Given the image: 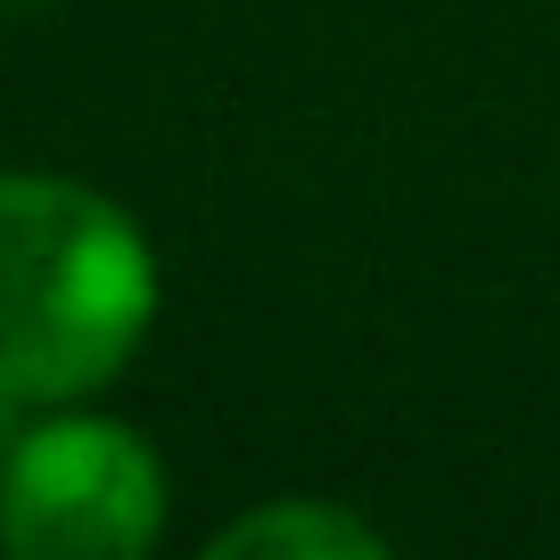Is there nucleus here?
I'll return each instance as SVG.
<instances>
[{"mask_svg": "<svg viewBox=\"0 0 560 560\" xmlns=\"http://www.w3.org/2000/svg\"><path fill=\"white\" fill-rule=\"evenodd\" d=\"M158 256L107 190L0 174V396L91 404L158 330Z\"/></svg>", "mask_w": 560, "mask_h": 560, "instance_id": "nucleus-1", "label": "nucleus"}, {"mask_svg": "<svg viewBox=\"0 0 560 560\" xmlns=\"http://www.w3.org/2000/svg\"><path fill=\"white\" fill-rule=\"evenodd\" d=\"M165 536V462L124 420L50 404L0 462V552L18 560H140Z\"/></svg>", "mask_w": 560, "mask_h": 560, "instance_id": "nucleus-2", "label": "nucleus"}, {"mask_svg": "<svg viewBox=\"0 0 560 560\" xmlns=\"http://www.w3.org/2000/svg\"><path fill=\"white\" fill-rule=\"evenodd\" d=\"M214 560H387V536L354 520L347 503H314V494H280V503L240 511L214 527Z\"/></svg>", "mask_w": 560, "mask_h": 560, "instance_id": "nucleus-3", "label": "nucleus"}, {"mask_svg": "<svg viewBox=\"0 0 560 560\" xmlns=\"http://www.w3.org/2000/svg\"><path fill=\"white\" fill-rule=\"evenodd\" d=\"M18 429H25V404H18V396H0V462H9V445H18Z\"/></svg>", "mask_w": 560, "mask_h": 560, "instance_id": "nucleus-4", "label": "nucleus"}, {"mask_svg": "<svg viewBox=\"0 0 560 560\" xmlns=\"http://www.w3.org/2000/svg\"><path fill=\"white\" fill-rule=\"evenodd\" d=\"M0 9H42V0H0Z\"/></svg>", "mask_w": 560, "mask_h": 560, "instance_id": "nucleus-5", "label": "nucleus"}]
</instances>
